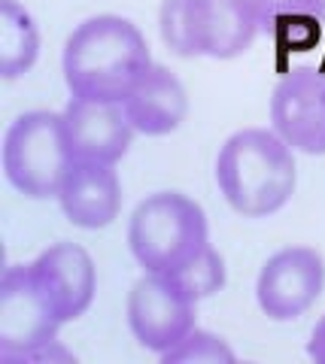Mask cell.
Instances as JSON below:
<instances>
[{
	"label": "cell",
	"instance_id": "cell-10",
	"mask_svg": "<svg viewBox=\"0 0 325 364\" xmlns=\"http://www.w3.org/2000/svg\"><path fill=\"white\" fill-rule=\"evenodd\" d=\"M61 116L76 161L88 164H116L137 134L122 100L70 97Z\"/></svg>",
	"mask_w": 325,
	"mask_h": 364
},
{
	"label": "cell",
	"instance_id": "cell-18",
	"mask_svg": "<svg viewBox=\"0 0 325 364\" xmlns=\"http://www.w3.org/2000/svg\"><path fill=\"white\" fill-rule=\"evenodd\" d=\"M319 31H322V21L316 18H292V21L277 25L271 33L283 52H307L316 46Z\"/></svg>",
	"mask_w": 325,
	"mask_h": 364
},
{
	"label": "cell",
	"instance_id": "cell-3",
	"mask_svg": "<svg viewBox=\"0 0 325 364\" xmlns=\"http://www.w3.org/2000/svg\"><path fill=\"white\" fill-rule=\"evenodd\" d=\"M207 243L204 210L179 191H155L140 200L128 225V246L146 273H174Z\"/></svg>",
	"mask_w": 325,
	"mask_h": 364
},
{
	"label": "cell",
	"instance_id": "cell-5",
	"mask_svg": "<svg viewBox=\"0 0 325 364\" xmlns=\"http://www.w3.org/2000/svg\"><path fill=\"white\" fill-rule=\"evenodd\" d=\"M73 167L76 155L61 112L31 109L9 124L4 136V170L25 198H58Z\"/></svg>",
	"mask_w": 325,
	"mask_h": 364
},
{
	"label": "cell",
	"instance_id": "cell-2",
	"mask_svg": "<svg viewBox=\"0 0 325 364\" xmlns=\"http://www.w3.org/2000/svg\"><path fill=\"white\" fill-rule=\"evenodd\" d=\"M219 191L246 219L283 210L295 191V149L274 128H243L216 155Z\"/></svg>",
	"mask_w": 325,
	"mask_h": 364
},
{
	"label": "cell",
	"instance_id": "cell-17",
	"mask_svg": "<svg viewBox=\"0 0 325 364\" xmlns=\"http://www.w3.org/2000/svg\"><path fill=\"white\" fill-rule=\"evenodd\" d=\"M262 31H274L292 18L325 21V0H243Z\"/></svg>",
	"mask_w": 325,
	"mask_h": 364
},
{
	"label": "cell",
	"instance_id": "cell-15",
	"mask_svg": "<svg viewBox=\"0 0 325 364\" xmlns=\"http://www.w3.org/2000/svg\"><path fill=\"white\" fill-rule=\"evenodd\" d=\"M167 277H171L192 301H204L225 286V261H222V255L207 243L192 261H186L183 267L167 273Z\"/></svg>",
	"mask_w": 325,
	"mask_h": 364
},
{
	"label": "cell",
	"instance_id": "cell-1",
	"mask_svg": "<svg viewBox=\"0 0 325 364\" xmlns=\"http://www.w3.org/2000/svg\"><path fill=\"white\" fill-rule=\"evenodd\" d=\"M149 64L146 37L122 16H95L76 25L61 58L70 95L95 100H125Z\"/></svg>",
	"mask_w": 325,
	"mask_h": 364
},
{
	"label": "cell",
	"instance_id": "cell-12",
	"mask_svg": "<svg viewBox=\"0 0 325 364\" xmlns=\"http://www.w3.org/2000/svg\"><path fill=\"white\" fill-rule=\"evenodd\" d=\"M58 203L64 215L76 228L97 231L116 222L122 210V182L113 164H88L76 161V167L67 176Z\"/></svg>",
	"mask_w": 325,
	"mask_h": 364
},
{
	"label": "cell",
	"instance_id": "cell-7",
	"mask_svg": "<svg viewBox=\"0 0 325 364\" xmlns=\"http://www.w3.org/2000/svg\"><path fill=\"white\" fill-rule=\"evenodd\" d=\"M195 306L167 273H143L128 294V325L149 352H167L195 328Z\"/></svg>",
	"mask_w": 325,
	"mask_h": 364
},
{
	"label": "cell",
	"instance_id": "cell-14",
	"mask_svg": "<svg viewBox=\"0 0 325 364\" xmlns=\"http://www.w3.org/2000/svg\"><path fill=\"white\" fill-rule=\"evenodd\" d=\"M40 58L37 21L18 0H0V76H25Z\"/></svg>",
	"mask_w": 325,
	"mask_h": 364
},
{
	"label": "cell",
	"instance_id": "cell-9",
	"mask_svg": "<svg viewBox=\"0 0 325 364\" xmlns=\"http://www.w3.org/2000/svg\"><path fill=\"white\" fill-rule=\"evenodd\" d=\"M271 128L304 155H325V70L295 67L271 95Z\"/></svg>",
	"mask_w": 325,
	"mask_h": 364
},
{
	"label": "cell",
	"instance_id": "cell-4",
	"mask_svg": "<svg viewBox=\"0 0 325 364\" xmlns=\"http://www.w3.org/2000/svg\"><path fill=\"white\" fill-rule=\"evenodd\" d=\"M161 40L179 58H238L262 33L243 0H164Z\"/></svg>",
	"mask_w": 325,
	"mask_h": 364
},
{
	"label": "cell",
	"instance_id": "cell-19",
	"mask_svg": "<svg viewBox=\"0 0 325 364\" xmlns=\"http://www.w3.org/2000/svg\"><path fill=\"white\" fill-rule=\"evenodd\" d=\"M307 355H310L313 361L325 364V316L319 318L316 325H313V331H310V340H307Z\"/></svg>",
	"mask_w": 325,
	"mask_h": 364
},
{
	"label": "cell",
	"instance_id": "cell-11",
	"mask_svg": "<svg viewBox=\"0 0 325 364\" xmlns=\"http://www.w3.org/2000/svg\"><path fill=\"white\" fill-rule=\"evenodd\" d=\"M37 277L43 279V286L49 289L55 306L64 322L80 318L95 301V289H97V270L92 255L76 243H52L49 249L31 261Z\"/></svg>",
	"mask_w": 325,
	"mask_h": 364
},
{
	"label": "cell",
	"instance_id": "cell-6",
	"mask_svg": "<svg viewBox=\"0 0 325 364\" xmlns=\"http://www.w3.org/2000/svg\"><path fill=\"white\" fill-rule=\"evenodd\" d=\"M64 318L33 264L6 267L0 277V364H33L58 340Z\"/></svg>",
	"mask_w": 325,
	"mask_h": 364
},
{
	"label": "cell",
	"instance_id": "cell-13",
	"mask_svg": "<svg viewBox=\"0 0 325 364\" xmlns=\"http://www.w3.org/2000/svg\"><path fill=\"white\" fill-rule=\"evenodd\" d=\"M122 104L137 134L164 136L183 124L188 112V95L167 67L149 64V70L137 79V85L128 91Z\"/></svg>",
	"mask_w": 325,
	"mask_h": 364
},
{
	"label": "cell",
	"instance_id": "cell-8",
	"mask_svg": "<svg viewBox=\"0 0 325 364\" xmlns=\"http://www.w3.org/2000/svg\"><path fill=\"white\" fill-rule=\"evenodd\" d=\"M325 289V258L310 246H286L262 264L255 298L267 318L292 322L319 301Z\"/></svg>",
	"mask_w": 325,
	"mask_h": 364
},
{
	"label": "cell",
	"instance_id": "cell-16",
	"mask_svg": "<svg viewBox=\"0 0 325 364\" xmlns=\"http://www.w3.org/2000/svg\"><path fill=\"white\" fill-rule=\"evenodd\" d=\"M164 364H231L234 361V349L225 343L222 337L192 328L176 346L161 352Z\"/></svg>",
	"mask_w": 325,
	"mask_h": 364
}]
</instances>
